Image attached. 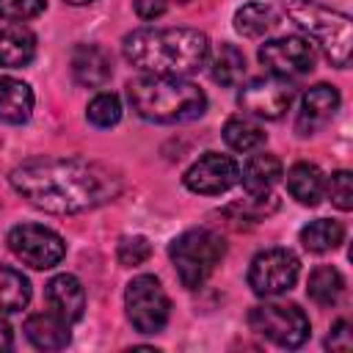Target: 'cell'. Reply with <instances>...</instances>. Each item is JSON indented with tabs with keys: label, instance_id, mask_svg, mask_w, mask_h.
Instances as JSON below:
<instances>
[{
	"label": "cell",
	"instance_id": "1",
	"mask_svg": "<svg viewBox=\"0 0 353 353\" xmlns=\"http://www.w3.org/2000/svg\"><path fill=\"white\" fill-rule=\"evenodd\" d=\"M11 188L33 207L55 215H74L113 201L121 193V179L80 157H36L11 171Z\"/></svg>",
	"mask_w": 353,
	"mask_h": 353
},
{
	"label": "cell",
	"instance_id": "2",
	"mask_svg": "<svg viewBox=\"0 0 353 353\" xmlns=\"http://www.w3.org/2000/svg\"><path fill=\"white\" fill-rule=\"evenodd\" d=\"M124 58L146 74L185 77L210 58V39L193 28H141L124 36Z\"/></svg>",
	"mask_w": 353,
	"mask_h": 353
},
{
	"label": "cell",
	"instance_id": "3",
	"mask_svg": "<svg viewBox=\"0 0 353 353\" xmlns=\"http://www.w3.org/2000/svg\"><path fill=\"white\" fill-rule=\"evenodd\" d=\"M127 99L141 119L157 124L190 121L207 108V97L196 83L171 74H141L130 80Z\"/></svg>",
	"mask_w": 353,
	"mask_h": 353
},
{
	"label": "cell",
	"instance_id": "4",
	"mask_svg": "<svg viewBox=\"0 0 353 353\" xmlns=\"http://www.w3.org/2000/svg\"><path fill=\"white\" fill-rule=\"evenodd\" d=\"M290 19L309 33V41L320 44L325 58L345 69L350 63V44H353V22L347 14L320 6L317 0H290L287 3Z\"/></svg>",
	"mask_w": 353,
	"mask_h": 353
},
{
	"label": "cell",
	"instance_id": "5",
	"mask_svg": "<svg viewBox=\"0 0 353 353\" xmlns=\"http://www.w3.org/2000/svg\"><path fill=\"white\" fill-rule=\"evenodd\" d=\"M223 254H226L223 237L215 234L212 229H188L179 237H174L168 245L174 270H176L182 287H188V290L201 287L212 276V270L218 268Z\"/></svg>",
	"mask_w": 353,
	"mask_h": 353
},
{
	"label": "cell",
	"instance_id": "6",
	"mask_svg": "<svg viewBox=\"0 0 353 353\" xmlns=\"http://www.w3.org/2000/svg\"><path fill=\"white\" fill-rule=\"evenodd\" d=\"M248 325L279 347H301L309 339V317L295 303H259L248 312Z\"/></svg>",
	"mask_w": 353,
	"mask_h": 353
},
{
	"label": "cell",
	"instance_id": "7",
	"mask_svg": "<svg viewBox=\"0 0 353 353\" xmlns=\"http://www.w3.org/2000/svg\"><path fill=\"white\" fill-rule=\"evenodd\" d=\"M124 309L135 331L157 334L168 323L171 301L154 276H135L124 290Z\"/></svg>",
	"mask_w": 353,
	"mask_h": 353
},
{
	"label": "cell",
	"instance_id": "8",
	"mask_svg": "<svg viewBox=\"0 0 353 353\" xmlns=\"http://www.w3.org/2000/svg\"><path fill=\"white\" fill-rule=\"evenodd\" d=\"M8 248L17 259L36 270H50L66 256V243L61 234L41 223H19L8 232Z\"/></svg>",
	"mask_w": 353,
	"mask_h": 353
},
{
	"label": "cell",
	"instance_id": "9",
	"mask_svg": "<svg viewBox=\"0 0 353 353\" xmlns=\"http://www.w3.org/2000/svg\"><path fill=\"white\" fill-rule=\"evenodd\" d=\"M301 262L287 248H265L251 259L248 268V287L259 298H276L287 292L298 281Z\"/></svg>",
	"mask_w": 353,
	"mask_h": 353
},
{
	"label": "cell",
	"instance_id": "10",
	"mask_svg": "<svg viewBox=\"0 0 353 353\" xmlns=\"http://www.w3.org/2000/svg\"><path fill=\"white\" fill-rule=\"evenodd\" d=\"M292 85L284 77H254L237 91V105L254 119H281L292 105Z\"/></svg>",
	"mask_w": 353,
	"mask_h": 353
},
{
	"label": "cell",
	"instance_id": "11",
	"mask_svg": "<svg viewBox=\"0 0 353 353\" xmlns=\"http://www.w3.org/2000/svg\"><path fill=\"white\" fill-rule=\"evenodd\" d=\"M314 44L303 36H281V39H270L259 47V61L262 66L276 74V77H298L312 72L314 66Z\"/></svg>",
	"mask_w": 353,
	"mask_h": 353
},
{
	"label": "cell",
	"instance_id": "12",
	"mask_svg": "<svg viewBox=\"0 0 353 353\" xmlns=\"http://www.w3.org/2000/svg\"><path fill=\"white\" fill-rule=\"evenodd\" d=\"M185 188L201 196H218L226 193L232 185L240 182V165L229 157V154H218V152H207L201 154L182 176Z\"/></svg>",
	"mask_w": 353,
	"mask_h": 353
},
{
	"label": "cell",
	"instance_id": "13",
	"mask_svg": "<svg viewBox=\"0 0 353 353\" xmlns=\"http://www.w3.org/2000/svg\"><path fill=\"white\" fill-rule=\"evenodd\" d=\"M336 110H339V91L334 85H325V83L312 85L301 97V108L295 116L298 135H314L317 130H323L334 119Z\"/></svg>",
	"mask_w": 353,
	"mask_h": 353
},
{
	"label": "cell",
	"instance_id": "14",
	"mask_svg": "<svg viewBox=\"0 0 353 353\" xmlns=\"http://www.w3.org/2000/svg\"><path fill=\"white\" fill-rule=\"evenodd\" d=\"M47 303H50V312L63 317L69 325L77 323L85 312V290H83L80 279L72 273L52 276L47 281Z\"/></svg>",
	"mask_w": 353,
	"mask_h": 353
},
{
	"label": "cell",
	"instance_id": "15",
	"mask_svg": "<svg viewBox=\"0 0 353 353\" xmlns=\"http://www.w3.org/2000/svg\"><path fill=\"white\" fill-rule=\"evenodd\" d=\"M72 77L85 88H102L113 77V61L99 44H77L72 50Z\"/></svg>",
	"mask_w": 353,
	"mask_h": 353
},
{
	"label": "cell",
	"instance_id": "16",
	"mask_svg": "<svg viewBox=\"0 0 353 353\" xmlns=\"http://www.w3.org/2000/svg\"><path fill=\"white\" fill-rule=\"evenodd\" d=\"M25 336L39 350H61L69 345V323L55 312H39L25 320Z\"/></svg>",
	"mask_w": 353,
	"mask_h": 353
},
{
	"label": "cell",
	"instance_id": "17",
	"mask_svg": "<svg viewBox=\"0 0 353 353\" xmlns=\"http://www.w3.org/2000/svg\"><path fill=\"white\" fill-rule=\"evenodd\" d=\"M287 190L298 204L314 207L325 196V176L314 163H295L287 171Z\"/></svg>",
	"mask_w": 353,
	"mask_h": 353
},
{
	"label": "cell",
	"instance_id": "18",
	"mask_svg": "<svg viewBox=\"0 0 353 353\" xmlns=\"http://www.w3.org/2000/svg\"><path fill=\"white\" fill-rule=\"evenodd\" d=\"M33 113V91L17 77L0 74V121L22 124Z\"/></svg>",
	"mask_w": 353,
	"mask_h": 353
},
{
	"label": "cell",
	"instance_id": "19",
	"mask_svg": "<svg viewBox=\"0 0 353 353\" xmlns=\"http://www.w3.org/2000/svg\"><path fill=\"white\" fill-rule=\"evenodd\" d=\"M36 55V36L22 25H0V66H28Z\"/></svg>",
	"mask_w": 353,
	"mask_h": 353
},
{
	"label": "cell",
	"instance_id": "20",
	"mask_svg": "<svg viewBox=\"0 0 353 353\" xmlns=\"http://www.w3.org/2000/svg\"><path fill=\"white\" fill-rule=\"evenodd\" d=\"M279 179H281V160L273 154H254L240 171V182L245 193H270V188Z\"/></svg>",
	"mask_w": 353,
	"mask_h": 353
},
{
	"label": "cell",
	"instance_id": "21",
	"mask_svg": "<svg viewBox=\"0 0 353 353\" xmlns=\"http://www.w3.org/2000/svg\"><path fill=\"white\" fill-rule=\"evenodd\" d=\"M223 141L234 152H254V149H259L268 141V135H265V130L254 119H248V116H232L223 124Z\"/></svg>",
	"mask_w": 353,
	"mask_h": 353
},
{
	"label": "cell",
	"instance_id": "22",
	"mask_svg": "<svg viewBox=\"0 0 353 353\" xmlns=\"http://www.w3.org/2000/svg\"><path fill=\"white\" fill-rule=\"evenodd\" d=\"M345 237V229L339 221H328V218H317V221H309L303 229H301V245L312 254H325V251H334Z\"/></svg>",
	"mask_w": 353,
	"mask_h": 353
},
{
	"label": "cell",
	"instance_id": "23",
	"mask_svg": "<svg viewBox=\"0 0 353 353\" xmlns=\"http://www.w3.org/2000/svg\"><path fill=\"white\" fill-rule=\"evenodd\" d=\"M342 290H345V279H342V273H339L336 268L320 265V268H314V270L309 273L306 292H309V298H312L317 306H334V303L339 301Z\"/></svg>",
	"mask_w": 353,
	"mask_h": 353
},
{
	"label": "cell",
	"instance_id": "24",
	"mask_svg": "<svg viewBox=\"0 0 353 353\" xmlns=\"http://www.w3.org/2000/svg\"><path fill=\"white\" fill-rule=\"evenodd\" d=\"M273 25H276V11L268 3L254 0L234 11V30L245 39H256V36L268 33Z\"/></svg>",
	"mask_w": 353,
	"mask_h": 353
},
{
	"label": "cell",
	"instance_id": "25",
	"mask_svg": "<svg viewBox=\"0 0 353 353\" xmlns=\"http://www.w3.org/2000/svg\"><path fill=\"white\" fill-rule=\"evenodd\" d=\"M210 74L218 85H237L245 74V55L234 44H221L212 52L210 61Z\"/></svg>",
	"mask_w": 353,
	"mask_h": 353
},
{
	"label": "cell",
	"instance_id": "26",
	"mask_svg": "<svg viewBox=\"0 0 353 353\" xmlns=\"http://www.w3.org/2000/svg\"><path fill=\"white\" fill-rule=\"evenodd\" d=\"M30 303V281L8 268V265H0V312H19Z\"/></svg>",
	"mask_w": 353,
	"mask_h": 353
},
{
	"label": "cell",
	"instance_id": "27",
	"mask_svg": "<svg viewBox=\"0 0 353 353\" xmlns=\"http://www.w3.org/2000/svg\"><path fill=\"white\" fill-rule=\"evenodd\" d=\"M85 116H88V121H91L94 127H113V124H119V119H121V102H119L116 94L99 91V94L88 102Z\"/></svg>",
	"mask_w": 353,
	"mask_h": 353
},
{
	"label": "cell",
	"instance_id": "28",
	"mask_svg": "<svg viewBox=\"0 0 353 353\" xmlns=\"http://www.w3.org/2000/svg\"><path fill=\"white\" fill-rule=\"evenodd\" d=\"M149 254H152V245H149V240L141 237V234L121 237V240H119V248H116V256H119V262H121L124 268H138V265H143V262L149 259Z\"/></svg>",
	"mask_w": 353,
	"mask_h": 353
},
{
	"label": "cell",
	"instance_id": "29",
	"mask_svg": "<svg viewBox=\"0 0 353 353\" xmlns=\"http://www.w3.org/2000/svg\"><path fill=\"white\" fill-rule=\"evenodd\" d=\"M325 193L331 196V204L336 207V210H350L353 207V174L350 171H336L334 176H331V182L325 185Z\"/></svg>",
	"mask_w": 353,
	"mask_h": 353
},
{
	"label": "cell",
	"instance_id": "30",
	"mask_svg": "<svg viewBox=\"0 0 353 353\" xmlns=\"http://www.w3.org/2000/svg\"><path fill=\"white\" fill-rule=\"evenodd\" d=\"M47 0H0V19L6 22H25L41 14Z\"/></svg>",
	"mask_w": 353,
	"mask_h": 353
},
{
	"label": "cell",
	"instance_id": "31",
	"mask_svg": "<svg viewBox=\"0 0 353 353\" xmlns=\"http://www.w3.org/2000/svg\"><path fill=\"white\" fill-rule=\"evenodd\" d=\"M325 347L331 350H339V353H347L353 347V334H350V323L347 320H336L328 339H325Z\"/></svg>",
	"mask_w": 353,
	"mask_h": 353
},
{
	"label": "cell",
	"instance_id": "32",
	"mask_svg": "<svg viewBox=\"0 0 353 353\" xmlns=\"http://www.w3.org/2000/svg\"><path fill=\"white\" fill-rule=\"evenodd\" d=\"M165 8H168V0H135V14L146 22L160 19L165 14Z\"/></svg>",
	"mask_w": 353,
	"mask_h": 353
},
{
	"label": "cell",
	"instance_id": "33",
	"mask_svg": "<svg viewBox=\"0 0 353 353\" xmlns=\"http://www.w3.org/2000/svg\"><path fill=\"white\" fill-rule=\"evenodd\" d=\"M11 347V328L0 320V350H8Z\"/></svg>",
	"mask_w": 353,
	"mask_h": 353
},
{
	"label": "cell",
	"instance_id": "34",
	"mask_svg": "<svg viewBox=\"0 0 353 353\" xmlns=\"http://www.w3.org/2000/svg\"><path fill=\"white\" fill-rule=\"evenodd\" d=\"M69 6H88V3H94V0H66Z\"/></svg>",
	"mask_w": 353,
	"mask_h": 353
}]
</instances>
